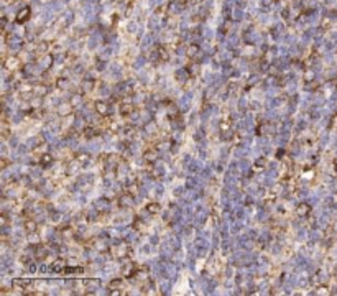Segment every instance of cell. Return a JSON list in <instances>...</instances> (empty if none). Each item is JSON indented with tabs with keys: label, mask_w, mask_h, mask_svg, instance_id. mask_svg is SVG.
<instances>
[{
	"label": "cell",
	"mask_w": 337,
	"mask_h": 296,
	"mask_svg": "<svg viewBox=\"0 0 337 296\" xmlns=\"http://www.w3.org/2000/svg\"><path fill=\"white\" fill-rule=\"evenodd\" d=\"M132 194H122L120 197H118V206L120 207H130L133 204V201H132Z\"/></svg>",
	"instance_id": "7a4b0ae2"
},
{
	"label": "cell",
	"mask_w": 337,
	"mask_h": 296,
	"mask_svg": "<svg viewBox=\"0 0 337 296\" xmlns=\"http://www.w3.org/2000/svg\"><path fill=\"white\" fill-rule=\"evenodd\" d=\"M51 161H53V156L48 155V153H43V155H39V164L46 166V164H49Z\"/></svg>",
	"instance_id": "7c38bea8"
},
{
	"label": "cell",
	"mask_w": 337,
	"mask_h": 296,
	"mask_svg": "<svg viewBox=\"0 0 337 296\" xmlns=\"http://www.w3.org/2000/svg\"><path fill=\"white\" fill-rule=\"evenodd\" d=\"M309 210H311L309 204H306V202H301V204H298V207H296V214H298L299 217H302V215L309 214Z\"/></svg>",
	"instance_id": "5b68a950"
},
{
	"label": "cell",
	"mask_w": 337,
	"mask_h": 296,
	"mask_svg": "<svg viewBox=\"0 0 337 296\" xmlns=\"http://www.w3.org/2000/svg\"><path fill=\"white\" fill-rule=\"evenodd\" d=\"M7 164H8V161L5 160V158H2V161H0V166H2V169H5V168H7Z\"/></svg>",
	"instance_id": "d4e9b609"
},
{
	"label": "cell",
	"mask_w": 337,
	"mask_h": 296,
	"mask_svg": "<svg viewBox=\"0 0 337 296\" xmlns=\"http://www.w3.org/2000/svg\"><path fill=\"white\" fill-rule=\"evenodd\" d=\"M35 255H36V258H38V260H44V258L48 257V250L44 248L43 245H38V248H36Z\"/></svg>",
	"instance_id": "52a82bcc"
},
{
	"label": "cell",
	"mask_w": 337,
	"mask_h": 296,
	"mask_svg": "<svg viewBox=\"0 0 337 296\" xmlns=\"http://www.w3.org/2000/svg\"><path fill=\"white\" fill-rule=\"evenodd\" d=\"M133 110H135V107H133L132 102H130V104H122V105H120V115H123V117L132 115Z\"/></svg>",
	"instance_id": "277c9868"
},
{
	"label": "cell",
	"mask_w": 337,
	"mask_h": 296,
	"mask_svg": "<svg viewBox=\"0 0 337 296\" xmlns=\"http://www.w3.org/2000/svg\"><path fill=\"white\" fill-rule=\"evenodd\" d=\"M82 87L87 89V90H90V89L94 87V81H92V79H87V77H85L84 81H82Z\"/></svg>",
	"instance_id": "9a60e30c"
},
{
	"label": "cell",
	"mask_w": 337,
	"mask_h": 296,
	"mask_svg": "<svg viewBox=\"0 0 337 296\" xmlns=\"http://www.w3.org/2000/svg\"><path fill=\"white\" fill-rule=\"evenodd\" d=\"M220 130H222V132H227V130H229V122H222L220 123Z\"/></svg>",
	"instance_id": "603a6c76"
},
{
	"label": "cell",
	"mask_w": 337,
	"mask_h": 296,
	"mask_svg": "<svg viewBox=\"0 0 337 296\" xmlns=\"http://www.w3.org/2000/svg\"><path fill=\"white\" fill-rule=\"evenodd\" d=\"M143 158H145V161H148V163H155L158 160V155H156L155 150H146L143 153Z\"/></svg>",
	"instance_id": "8992f818"
},
{
	"label": "cell",
	"mask_w": 337,
	"mask_h": 296,
	"mask_svg": "<svg viewBox=\"0 0 337 296\" xmlns=\"http://www.w3.org/2000/svg\"><path fill=\"white\" fill-rule=\"evenodd\" d=\"M120 284H122V280H113V281H110L108 288H110V289H117V288H120Z\"/></svg>",
	"instance_id": "ffe728a7"
},
{
	"label": "cell",
	"mask_w": 337,
	"mask_h": 296,
	"mask_svg": "<svg viewBox=\"0 0 337 296\" xmlns=\"http://www.w3.org/2000/svg\"><path fill=\"white\" fill-rule=\"evenodd\" d=\"M3 64H5V67H8V69L13 71V69H16V67L20 66V61H18V58H10L7 62H3Z\"/></svg>",
	"instance_id": "9c48e42d"
},
{
	"label": "cell",
	"mask_w": 337,
	"mask_h": 296,
	"mask_svg": "<svg viewBox=\"0 0 337 296\" xmlns=\"http://www.w3.org/2000/svg\"><path fill=\"white\" fill-rule=\"evenodd\" d=\"M36 229H38L36 220H33V219H25V230L28 232V234H35Z\"/></svg>",
	"instance_id": "3957f363"
},
{
	"label": "cell",
	"mask_w": 337,
	"mask_h": 296,
	"mask_svg": "<svg viewBox=\"0 0 337 296\" xmlns=\"http://www.w3.org/2000/svg\"><path fill=\"white\" fill-rule=\"evenodd\" d=\"M128 194H132V196H136L138 194V184H135V183H132L128 186Z\"/></svg>",
	"instance_id": "2e32d148"
},
{
	"label": "cell",
	"mask_w": 337,
	"mask_h": 296,
	"mask_svg": "<svg viewBox=\"0 0 337 296\" xmlns=\"http://www.w3.org/2000/svg\"><path fill=\"white\" fill-rule=\"evenodd\" d=\"M261 164H263V166L266 164V160H265V158H258V160H256V166H261Z\"/></svg>",
	"instance_id": "cb8c5ba5"
},
{
	"label": "cell",
	"mask_w": 337,
	"mask_h": 296,
	"mask_svg": "<svg viewBox=\"0 0 337 296\" xmlns=\"http://www.w3.org/2000/svg\"><path fill=\"white\" fill-rule=\"evenodd\" d=\"M158 54H159V59H161V61H166L168 59V53H166V49H164V48H158Z\"/></svg>",
	"instance_id": "ac0fdd59"
},
{
	"label": "cell",
	"mask_w": 337,
	"mask_h": 296,
	"mask_svg": "<svg viewBox=\"0 0 337 296\" xmlns=\"http://www.w3.org/2000/svg\"><path fill=\"white\" fill-rule=\"evenodd\" d=\"M56 87L58 89H66L67 87V79L64 76H59L58 79H56Z\"/></svg>",
	"instance_id": "4fadbf2b"
},
{
	"label": "cell",
	"mask_w": 337,
	"mask_h": 296,
	"mask_svg": "<svg viewBox=\"0 0 337 296\" xmlns=\"http://www.w3.org/2000/svg\"><path fill=\"white\" fill-rule=\"evenodd\" d=\"M159 209H161V207H159L158 202H150V204H146V210H148L150 214H158Z\"/></svg>",
	"instance_id": "8fae6325"
},
{
	"label": "cell",
	"mask_w": 337,
	"mask_h": 296,
	"mask_svg": "<svg viewBox=\"0 0 337 296\" xmlns=\"http://www.w3.org/2000/svg\"><path fill=\"white\" fill-rule=\"evenodd\" d=\"M71 110H72V107L71 105H66V104H62L59 107V113H61V115H66V113H69Z\"/></svg>",
	"instance_id": "e0dca14e"
},
{
	"label": "cell",
	"mask_w": 337,
	"mask_h": 296,
	"mask_svg": "<svg viewBox=\"0 0 337 296\" xmlns=\"http://www.w3.org/2000/svg\"><path fill=\"white\" fill-rule=\"evenodd\" d=\"M196 51H197V46H189V49H187V56H194Z\"/></svg>",
	"instance_id": "7402d4cb"
},
{
	"label": "cell",
	"mask_w": 337,
	"mask_h": 296,
	"mask_svg": "<svg viewBox=\"0 0 337 296\" xmlns=\"http://www.w3.org/2000/svg\"><path fill=\"white\" fill-rule=\"evenodd\" d=\"M76 160H77L79 163H87V161L90 160V156L87 155V153H79V155L76 156Z\"/></svg>",
	"instance_id": "5bb4252c"
},
{
	"label": "cell",
	"mask_w": 337,
	"mask_h": 296,
	"mask_svg": "<svg viewBox=\"0 0 337 296\" xmlns=\"http://www.w3.org/2000/svg\"><path fill=\"white\" fill-rule=\"evenodd\" d=\"M46 92H48V89L44 86H36L35 87V94H38V95H44Z\"/></svg>",
	"instance_id": "d6986e66"
},
{
	"label": "cell",
	"mask_w": 337,
	"mask_h": 296,
	"mask_svg": "<svg viewBox=\"0 0 337 296\" xmlns=\"http://www.w3.org/2000/svg\"><path fill=\"white\" fill-rule=\"evenodd\" d=\"M122 273H123L125 276H133V275H135V265H133V263H127V265L122 268Z\"/></svg>",
	"instance_id": "ba28073f"
},
{
	"label": "cell",
	"mask_w": 337,
	"mask_h": 296,
	"mask_svg": "<svg viewBox=\"0 0 337 296\" xmlns=\"http://www.w3.org/2000/svg\"><path fill=\"white\" fill-rule=\"evenodd\" d=\"M100 132L94 127H85L84 128V136H87V138H92V136H97Z\"/></svg>",
	"instance_id": "30bf717a"
},
{
	"label": "cell",
	"mask_w": 337,
	"mask_h": 296,
	"mask_svg": "<svg viewBox=\"0 0 337 296\" xmlns=\"http://www.w3.org/2000/svg\"><path fill=\"white\" fill-rule=\"evenodd\" d=\"M28 15H30V12H28V8H25L23 12L18 15V21H23L25 18H28Z\"/></svg>",
	"instance_id": "44dd1931"
},
{
	"label": "cell",
	"mask_w": 337,
	"mask_h": 296,
	"mask_svg": "<svg viewBox=\"0 0 337 296\" xmlns=\"http://www.w3.org/2000/svg\"><path fill=\"white\" fill-rule=\"evenodd\" d=\"M94 109H95V112L99 113V115H105V113L108 112V104L104 102V100H97L94 104Z\"/></svg>",
	"instance_id": "6da1fadb"
}]
</instances>
